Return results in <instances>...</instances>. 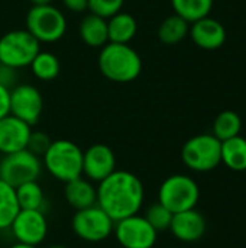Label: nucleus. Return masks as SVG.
Segmentation results:
<instances>
[{"mask_svg":"<svg viewBox=\"0 0 246 248\" xmlns=\"http://www.w3.org/2000/svg\"><path fill=\"white\" fill-rule=\"evenodd\" d=\"M97 205L116 222L141 212L145 202L142 180L128 171L116 169L97 183Z\"/></svg>","mask_w":246,"mask_h":248,"instance_id":"obj_1","label":"nucleus"},{"mask_svg":"<svg viewBox=\"0 0 246 248\" xmlns=\"http://www.w3.org/2000/svg\"><path fill=\"white\" fill-rule=\"evenodd\" d=\"M99 70L110 81L130 83L141 76L142 58L129 44L107 42L99 54Z\"/></svg>","mask_w":246,"mask_h":248,"instance_id":"obj_2","label":"nucleus"},{"mask_svg":"<svg viewBox=\"0 0 246 248\" xmlns=\"http://www.w3.org/2000/svg\"><path fill=\"white\" fill-rule=\"evenodd\" d=\"M41 160L42 167L62 183L83 176V150L70 140L52 141Z\"/></svg>","mask_w":246,"mask_h":248,"instance_id":"obj_3","label":"nucleus"},{"mask_svg":"<svg viewBox=\"0 0 246 248\" xmlns=\"http://www.w3.org/2000/svg\"><path fill=\"white\" fill-rule=\"evenodd\" d=\"M181 160L191 171H212L222 164V141L213 134L194 135L183 145Z\"/></svg>","mask_w":246,"mask_h":248,"instance_id":"obj_4","label":"nucleus"},{"mask_svg":"<svg viewBox=\"0 0 246 248\" xmlns=\"http://www.w3.org/2000/svg\"><path fill=\"white\" fill-rule=\"evenodd\" d=\"M199 201L200 187L191 176L173 174L159 185L158 202L173 214L194 209Z\"/></svg>","mask_w":246,"mask_h":248,"instance_id":"obj_5","label":"nucleus"},{"mask_svg":"<svg viewBox=\"0 0 246 248\" xmlns=\"http://www.w3.org/2000/svg\"><path fill=\"white\" fill-rule=\"evenodd\" d=\"M41 51V42L26 29L9 31L0 38V64L12 70L28 67Z\"/></svg>","mask_w":246,"mask_h":248,"instance_id":"obj_6","label":"nucleus"},{"mask_svg":"<svg viewBox=\"0 0 246 248\" xmlns=\"http://www.w3.org/2000/svg\"><path fill=\"white\" fill-rule=\"evenodd\" d=\"M26 31L39 42H57L67 31L64 13L52 4L32 6L26 15Z\"/></svg>","mask_w":246,"mask_h":248,"instance_id":"obj_7","label":"nucleus"},{"mask_svg":"<svg viewBox=\"0 0 246 248\" xmlns=\"http://www.w3.org/2000/svg\"><path fill=\"white\" fill-rule=\"evenodd\" d=\"M72 232L86 243H101L113 234L115 221L96 203L75 211L71 218Z\"/></svg>","mask_w":246,"mask_h":248,"instance_id":"obj_8","label":"nucleus"},{"mask_svg":"<svg viewBox=\"0 0 246 248\" xmlns=\"http://www.w3.org/2000/svg\"><path fill=\"white\" fill-rule=\"evenodd\" d=\"M42 160L29 150H20L1 155L0 179L7 185L17 187L23 183L38 180L42 173Z\"/></svg>","mask_w":246,"mask_h":248,"instance_id":"obj_9","label":"nucleus"},{"mask_svg":"<svg viewBox=\"0 0 246 248\" xmlns=\"http://www.w3.org/2000/svg\"><path fill=\"white\" fill-rule=\"evenodd\" d=\"M113 235L122 248H154L158 241V232L141 214L116 221Z\"/></svg>","mask_w":246,"mask_h":248,"instance_id":"obj_10","label":"nucleus"},{"mask_svg":"<svg viewBox=\"0 0 246 248\" xmlns=\"http://www.w3.org/2000/svg\"><path fill=\"white\" fill-rule=\"evenodd\" d=\"M9 230L16 243L39 247L48 235V219L43 211L20 209Z\"/></svg>","mask_w":246,"mask_h":248,"instance_id":"obj_11","label":"nucleus"},{"mask_svg":"<svg viewBox=\"0 0 246 248\" xmlns=\"http://www.w3.org/2000/svg\"><path fill=\"white\" fill-rule=\"evenodd\" d=\"M43 109L41 92L32 84H19L10 90V115L33 126L39 122Z\"/></svg>","mask_w":246,"mask_h":248,"instance_id":"obj_12","label":"nucleus"},{"mask_svg":"<svg viewBox=\"0 0 246 248\" xmlns=\"http://www.w3.org/2000/svg\"><path fill=\"white\" fill-rule=\"evenodd\" d=\"M116 170V155L106 144H93L83 151V176L100 183Z\"/></svg>","mask_w":246,"mask_h":248,"instance_id":"obj_13","label":"nucleus"},{"mask_svg":"<svg viewBox=\"0 0 246 248\" xmlns=\"http://www.w3.org/2000/svg\"><path fill=\"white\" fill-rule=\"evenodd\" d=\"M173 237L184 244H193L200 241L207 231V221L204 215L194 209L178 212L173 215V221L168 230Z\"/></svg>","mask_w":246,"mask_h":248,"instance_id":"obj_14","label":"nucleus"},{"mask_svg":"<svg viewBox=\"0 0 246 248\" xmlns=\"http://www.w3.org/2000/svg\"><path fill=\"white\" fill-rule=\"evenodd\" d=\"M32 126L26 122L17 119L13 115H6L0 119V153L12 154L20 150H25L28 145Z\"/></svg>","mask_w":246,"mask_h":248,"instance_id":"obj_15","label":"nucleus"},{"mask_svg":"<svg viewBox=\"0 0 246 248\" xmlns=\"http://www.w3.org/2000/svg\"><path fill=\"white\" fill-rule=\"evenodd\" d=\"M193 42L206 51H215L223 46L226 42V29L225 26L213 17H202L191 23L188 31Z\"/></svg>","mask_w":246,"mask_h":248,"instance_id":"obj_16","label":"nucleus"},{"mask_svg":"<svg viewBox=\"0 0 246 248\" xmlns=\"http://www.w3.org/2000/svg\"><path fill=\"white\" fill-rule=\"evenodd\" d=\"M64 198L68 206L80 211L97 203V189L93 182L80 176L68 183H64Z\"/></svg>","mask_w":246,"mask_h":248,"instance_id":"obj_17","label":"nucleus"},{"mask_svg":"<svg viewBox=\"0 0 246 248\" xmlns=\"http://www.w3.org/2000/svg\"><path fill=\"white\" fill-rule=\"evenodd\" d=\"M78 33L86 45L93 48H101L109 42L107 19L90 12L81 19Z\"/></svg>","mask_w":246,"mask_h":248,"instance_id":"obj_18","label":"nucleus"},{"mask_svg":"<svg viewBox=\"0 0 246 248\" xmlns=\"http://www.w3.org/2000/svg\"><path fill=\"white\" fill-rule=\"evenodd\" d=\"M138 32V23L136 19L126 13V12H117L113 16L107 19V33H109V42L115 44H129Z\"/></svg>","mask_w":246,"mask_h":248,"instance_id":"obj_19","label":"nucleus"},{"mask_svg":"<svg viewBox=\"0 0 246 248\" xmlns=\"http://www.w3.org/2000/svg\"><path fill=\"white\" fill-rule=\"evenodd\" d=\"M222 164L232 171H246V138L238 135L222 141Z\"/></svg>","mask_w":246,"mask_h":248,"instance_id":"obj_20","label":"nucleus"},{"mask_svg":"<svg viewBox=\"0 0 246 248\" xmlns=\"http://www.w3.org/2000/svg\"><path fill=\"white\" fill-rule=\"evenodd\" d=\"M190 31V23L178 15L165 17L158 28V39L165 45H175L181 42Z\"/></svg>","mask_w":246,"mask_h":248,"instance_id":"obj_21","label":"nucleus"},{"mask_svg":"<svg viewBox=\"0 0 246 248\" xmlns=\"http://www.w3.org/2000/svg\"><path fill=\"white\" fill-rule=\"evenodd\" d=\"M14 190H16V198H17V203L20 209H35V211L45 212L46 198L38 180L23 183L14 187Z\"/></svg>","mask_w":246,"mask_h":248,"instance_id":"obj_22","label":"nucleus"},{"mask_svg":"<svg viewBox=\"0 0 246 248\" xmlns=\"http://www.w3.org/2000/svg\"><path fill=\"white\" fill-rule=\"evenodd\" d=\"M29 67L32 74L42 81H51L57 78L61 71L59 58L49 51H39L29 64Z\"/></svg>","mask_w":246,"mask_h":248,"instance_id":"obj_23","label":"nucleus"},{"mask_svg":"<svg viewBox=\"0 0 246 248\" xmlns=\"http://www.w3.org/2000/svg\"><path fill=\"white\" fill-rule=\"evenodd\" d=\"M19 211L14 187L0 179V231L10 228Z\"/></svg>","mask_w":246,"mask_h":248,"instance_id":"obj_24","label":"nucleus"},{"mask_svg":"<svg viewBox=\"0 0 246 248\" xmlns=\"http://www.w3.org/2000/svg\"><path fill=\"white\" fill-rule=\"evenodd\" d=\"M242 129V119L235 110L220 112L213 122V135L219 141H226L233 137H238Z\"/></svg>","mask_w":246,"mask_h":248,"instance_id":"obj_25","label":"nucleus"},{"mask_svg":"<svg viewBox=\"0 0 246 248\" xmlns=\"http://www.w3.org/2000/svg\"><path fill=\"white\" fill-rule=\"evenodd\" d=\"M175 15L186 19L188 23H193L202 17L209 16L213 0H171Z\"/></svg>","mask_w":246,"mask_h":248,"instance_id":"obj_26","label":"nucleus"},{"mask_svg":"<svg viewBox=\"0 0 246 248\" xmlns=\"http://www.w3.org/2000/svg\"><path fill=\"white\" fill-rule=\"evenodd\" d=\"M173 212L170 209H167L164 205H161L158 201L155 203H151L146 209H145V219L152 225V228L159 234L164 231L170 230L171 221H173Z\"/></svg>","mask_w":246,"mask_h":248,"instance_id":"obj_27","label":"nucleus"},{"mask_svg":"<svg viewBox=\"0 0 246 248\" xmlns=\"http://www.w3.org/2000/svg\"><path fill=\"white\" fill-rule=\"evenodd\" d=\"M123 3L125 0H88V10L94 15L109 19L122 10Z\"/></svg>","mask_w":246,"mask_h":248,"instance_id":"obj_28","label":"nucleus"},{"mask_svg":"<svg viewBox=\"0 0 246 248\" xmlns=\"http://www.w3.org/2000/svg\"><path fill=\"white\" fill-rule=\"evenodd\" d=\"M51 142H52V140L48 137V134H45L42 131H32L29 135V140H28L26 150H29L30 153H33L38 157H42L46 153L48 147L51 145Z\"/></svg>","mask_w":246,"mask_h":248,"instance_id":"obj_29","label":"nucleus"},{"mask_svg":"<svg viewBox=\"0 0 246 248\" xmlns=\"http://www.w3.org/2000/svg\"><path fill=\"white\" fill-rule=\"evenodd\" d=\"M10 113V89L0 83V119Z\"/></svg>","mask_w":246,"mask_h":248,"instance_id":"obj_30","label":"nucleus"},{"mask_svg":"<svg viewBox=\"0 0 246 248\" xmlns=\"http://www.w3.org/2000/svg\"><path fill=\"white\" fill-rule=\"evenodd\" d=\"M62 4L74 13H81L88 9V0H62Z\"/></svg>","mask_w":246,"mask_h":248,"instance_id":"obj_31","label":"nucleus"},{"mask_svg":"<svg viewBox=\"0 0 246 248\" xmlns=\"http://www.w3.org/2000/svg\"><path fill=\"white\" fill-rule=\"evenodd\" d=\"M54 0H30L32 6H43V4H52Z\"/></svg>","mask_w":246,"mask_h":248,"instance_id":"obj_32","label":"nucleus"},{"mask_svg":"<svg viewBox=\"0 0 246 248\" xmlns=\"http://www.w3.org/2000/svg\"><path fill=\"white\" fill-rule=\"evenodd\" d=\"M9 248H38V247H33V246H26V244H20V243H14L13 246H10Z\"/></svg>","mask_w":246,"mask_h":248,"instance_id":"obj_33","label":"nucleus"},{"mask_svg":"<svg viewBox=\"0 0 246 248\" xmlns=\"http://www.w3.org/2000/svg\"><path fill=\"white\" fill-rule=\"evenodd\" d=\"M46 248H68V247H65V246H62V244H52V246H48Z\"/></svg>","mask_w":246,"mask_h":248,"instance_id":"obj_34","label":"nucleus"},{"mask_svg":"<svg viewBox=\"0 0 246 248\" xmlns=\"http://www.w3.org/2000/svg\"><path fill=\"white\" fill-rule=\"evenodd\" d=\"M168 248H180V247H168Z\"/></svg>","mask_w":246,"mask_h":248,"instance_id":"obj_35","label":"nucleus"},{"mask_svg":"<svg viewBox=\"0 0 246 248\" xmlns=\"http://www.w3.org/2000/svg\"><path fill=\"white\" fill-rule=\"evenodd\" d=\"M0 160H1V153H0Z\"/></svg>","mask_w":246,"mask_h":248,"instance_id":"obj_36","label":"nucleus"}]
</instances>
